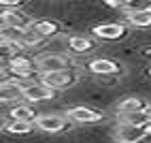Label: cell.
Listing matches in <instances>:
<instances>
[{"label":"cell","instance_id":"obj_1","mask_svg":"<svg viewBox=\"0 0 151 143\" xmlns=\"http://www.w3.org/2000/svg\"><path fill=\"white\" fill-rule=\"evenodd\" d=\"M36 68L41 75H51V73H64L70 70V60L60 54H45L36 60Z\"/></svg>","mask_w":151,"mask_h":143},{"label":"cell","instance_id":"obj_2","mask_svg":"<svg viewBox=\"0 0 151 143\" xmlns=\"http://www.w3.org/2000/svg\"><path fill=\"white\" fill-rule=\"evenodd\" d=\"M55 96V90L45 86L43 81H24V98L28 103H41Z\"/></svg>","mask_w":151,"mask_h":143},{"label":"cell","instance_id":"obj_3","mask_svg":"<svg viewBox=\"0 0 151 143\" xmlns=\"http://www.w3.org/2000/svg\"><path fill=\"white\" fill-rule=\"evenodd\" d=\"M9 70H11L15 77H19V79H28V77H32L38 68H36L34 60H30L24 54H19V56H13L11 58V62H9Z\"/></svg>","mask_w":151,"mask_h":143},{"label":"cell","instance_id":"obj_4","mask_svg":"<svg viewBox=\"0 0 151 143\" xmlns=\"http://www.w3.org/2000/svg\"><path fill=\"white\" fill-rule=\"evenodd\" d=\"M41 81L51 90H68L70 86H75L77 75L73 70H64V73H51V75H41Z\"/></svg>","mask_w":151,"mask_h":143},{"label":"cell","instance_id":"obj_5","mask_svg":"<svg viewBox=\"0 0 151 143\" xmlns=\"http://www.w3.org/2000/svg\"><path fill=\"white\" fill-rule=\"evenodd\" d=\"M24 98V81L22 79H6L0 86V100L6 103H15V100Z\"/></svg>","mask_w":151,"mask_h":143},{"label":"cell","instance_id":"obj_6","mask_svg":"<svg viewBox=\"0 0 151 143\" xmlns=\"http://www.w3.org/2000/svg\"><path fill=\"white\" fill-rule=\"evenodd\" d=\"M92 34L102 41H119L128 34V28L124 24H100L92 30Z\"/></svg>","mask_w":151,"mask_h":143},{"label":"cell","instance_id":"obj_7","mask_svg":"<svg viewBox=\"0 0 151 143\" xmlns=\"http://www.w3.org/2000/svg\"><path fill=\"white\" fill-rule=\"evenodd\" d=\"M66 118L73 122H79V124H94V122L102 120V113L89 107H73L66 111Z\"/></svg>","mask_w":151,"mask_h":143},{"label":"cell","instance_id":"obj_8","mask_svg":"<svg viewBox=\"0 0 151 143\" xmlns=\"http://www.w3.org/2000/svg\"><path fill=\"white\" fill-rule=\"evenodd\" d=\"M149 132V126H132V124H117V139L128 143H138Z\"/></svg>","mask_w":151,"mask_h":143},{"label":"cell","instance_id":"obj_9","mask_svg":"<svg viewBox=\"0 0 151 143\" xmlns=\"http://www.w3.org/2000/svg\"><path fill=\"white\" fill-rule=\"evenodd\" d=\"M36 126L41 128L43 132H62L66 126H68V118L66 115H41L36 120Z\"/></svg>","mask_w":151,"mask_h":143},{"label":"cell","instance_id":"obj_10","mask_svg":"<svg viewBox=\"0 0 151 143\" xmlns=\"http://www.w3.org/2000/svg\"><path fill=\"white\" fill-rule=\"evenodd\" d=\"M30 28L36 30V32L41 34V36H45V38L55 36V34L62 32V26H60L58 22H53V19H36V22L30 24Z\"/></svg>","mask_w":151,"mask_h":143},{"label":"cell","instance_id":"obj_11","mask_svg":"<svg viewBox=\"0 0 151 143\" xmlns=\"http://www.w3.org/2000/svg\"><path fill=\"white\" fill-rule=\"evenodd\" d=\"M96 47V41L94 38H89V36H79V34H75V36H70L68 38V49L73 54H89L92 49Z\"/></svg>","mask_w":151,"mask_h":143},{"label":"cell","instance_id":"obj_12","mask_svg":"<svg viewBox=\"0 0 151 143\" xmlns=\"http://www.w3.org/2000/svg\"><path fill=\"white\" fill-rule=\"evenodd\" d=\"M145 109H149V107L140 98L128 96V98H124L122 103L117 105V115H130V113H138V111H145Z\"/></svg>","mask_w":151,"mask_h":143},{"label":"cell","instance_id":"obj_13","mask_svg":"<svg viewBox=\"0 0 151 143\" xmlns=\"http://www.w3.org/2000/svg\"><path fill=\"white\" fill-rule=\"evenodd\" d=\"M11 120H19V122H34L36 124V120L41 118L36 113V109L32 107V105H15L13 109H11Z\"/></svg>","mask_w":151,"mask_h":143},{"label":"cell","instance_id":"obj_14","mask_svg":"<svg viewBox=\"0 0 151 143\" xmlns=\"http://www.w3.org/2000/svg\"><path fill=\"white\" fill-rule=\"evenodd\" d=\"M89 70L96 73V75H113V73H117V64L113 60L98 58V60H92V62H89Z\"/></svg>","mask_w":151,"mask_h":143},{"label":"cell","instance_id":"obj_15","mask_svg":"<svg viewBox=\"0 0 151 143\" xmlns=\"http://www.w3.org/2000/svg\"><path fill=\"white\" fill-rule=\"evenodd\" d=\"M0 22H2V26H19V28H28L26 24V15L19 13V11H9V9H4L2 15H0Z\"/></svg>","mask_w":151,"mask_h":143},{"label":"cell","instance_id":"obj_16","mask_svg":"<svg viewBox=\"0 0 151 143\" xmlns=\"http://www.w3.org/2000/svg\"><path fill=\"white\" fill-rule=\"evenodd\" d=\"M30 28V26H28ZM28 28H19V26H2V30H0V36L6 38V41H13V43H19L24 45V36L28 32Z\"/></svg>","mask_w":151,"mask_h":143},{"label":"cell","instance_id":"obj_17","mask_svg":"<svg viewBox=\"0 0 151 143\" xmlns=\"http://www.w3.org/2000/svg\"><path fill=\"white\" fill-rule=\"evenodd\" d=\"M128 22L138 28H149L151 26V9L147 7V9H140V11L128 13Z\"/></svg>","mask_w":151,"mask_h":143},{"label":"cell","instance_id":"obj_18","mask_svg":"<svg viewBox=\"0 0 151 143\" xmlns=\"http://www.w3.org/2000/svg\"><path fill=\"white\" fill-rule=\"evenodd\" d=\"M34 122H19V120H11L9 124H4V130L11 135H30L34 130Z\"/></svg>","mask_w":151,"mask_h":143},{"label":"cell","instance_id":"obj_19","mask_svg":"<svg viewBox=\"0 0 151 143\" xmlns=\"http://www.w3.org/2000/svg\"><path fill=\"white\" fill-rule=\"evenodd\" d=\"M43 41H45V36H41L36 30L28 28V32H26V36H24V49H26V47H36V45H41Z\"/></svg>","mask_w":151,"mask_h":143},{"label":"cell","instance_id":"obj_20","mask_svg":"<svg viewBox=\"0 0 151 143\" xmlns=\"http://www.w3.org/2000/svg\"><path fill=\"white\" fill-rule=\"evenodd\" d=\"M138 143H151V132H147V135H145L143 139H140Z\"/></svg>","mask_w":151,"mask_h":143},{"label":"cell","instance_id":"obj_21","mask_svg":"<svg viewBox=\"0 0 151 143\" xmlns=\"http://www.w3.org/2000/svg\"><path fill=\"white\" fill-rule=\"evenodd\" d=\"M115 143H128V141H119V139H117V141H115Z\"/></svg>","mask_w":151,"mask_h":143},{"label":"cell","instance_id":"obj_22","mask_svg":"<svg viewBox=\"0 0 151 143\" xmlns=\"http://www.w3.org/2000/svg\"><path fill=\"white\" fill-rule=\"evenodd\" d=\"M149 75H151V68H149Z\"/></svg>","mask_w":151,"mask_h":143},{"label":"cell","instance_id":"obj_23","mask_svg":"<svg viewBox=\"0 0 151 143\" xmlns=\"http://www.w3.org/2000/svg\"><path fill=\"white\" fill-rule=\"evenodd\" d=\"M149 9H151V4H149Z\"/></svg>","mask_w":151,"mask_h":143}]
</instances>
